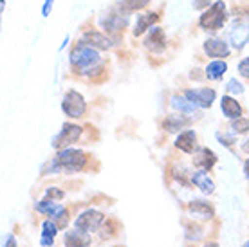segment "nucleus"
<instances>
[{"instance_id":"4","label":"nucleus","mask_w":249,"mask_h":247,"mask_svg":"<svg viewBox=\"0 0 249 247\" xmlns=\"http://www.w3.org/2000/svg\"><path fill=\"white\" fill-rule=\"evenodd\" d=\"M62 110L67 114L69 118H81L85 114V99H83V96L80 92H76V90H69L62 101Z\"/></svg>"},{"instance_id":"11","label":"nucleus","mask_w":249,"mask_h":247,"mask_svg":"<svg viewBox=\"0 0 249 247\" xmlns=\"http://www.w3.org/2000/svg\"><path fill=\"white\" fill-rule=\"evenodd\" d=\"M204 53L210 58H226L230 56V47L220 38H210L204 42Z\"/></svg>"},{"instance_id":"33","label":"nucleus","mask_w":249,"mask_h":247,"mask_svg":"<svg viewBox=\"0 0 249 247\" xmlns=\"http://www.w3.org/2000/svg\"><path fill=\"white\" fill-rule=\"evenodd\" d=\"M244 173H246V177L249 179V159L246 162H244Z\"/></svg>"},{"instance_id":"25","label":"nucleus","mask_w":249,"mask_h":247,"mask_svg":"<svg viewBox=\"0 0 249 247\" xmlns=\"http://www.w3.org/2000/svg\"><path fill=\"white\" fill-rule=\"evenodd\" d=\"M231 128L233 132H237V134H246L249 130V119L246 118H237L231 121Z\"/></svg>"},{"instance_id":"35","label":"nucleus","mask_w":249,"mask_h":247,"mask_svg":"<svg viewBox=\"0 0 249 247\" xmlns=\"http://www.w3.org/2000/svg\"><path fill=\"white\" fill-rule=\"evenodd\" d=\"M204 247H218V244H215V242H210V244H206Z\"/></svg>"},{"instance_id":"10","label":"nucleus","mask_w":249,"mask_h":247,"mask_svg":"<svg viewBox=\"0 0 249 247\" xmlns=\"http://www.w3.org/2000/svg\"><path fill=\"white\" fill-rule=\"evenodd\" d=\"M144 47L150 49L152 53H162L166 47V36L161 27H152L148 33V36L144 40Z\"/></svg>"},{"instance_id":"28","label":"nucleus","mask_w":249,"mask_h":247,"mask_svg":"<svg viewBox=\"0 0 249 247\" xmlns=\"http://www.w3.org/2000/svg\"><path fill=\"white\" fill-rule=\"evenodd\" d=\"M45 195L49 198H63V192L62 190H56V188H47V190H45Z\"/></svg>"},{"instance_id":"31","label":"nucleus","mask_w":249,"mask_h":247,"mask_svg":"<svg viewBox=\"0 0 249 247\" xmlns=\"http://www.w3.org/2000/svg\"><path fill=\"white\" fill-rule=\"evenodd\" d=\"M51 9H53V0H45L44 9H42V15H44V17H49Z\"/></svg>"},{"instance_id":"26","label":"nucleus","mask_w":249,"mask_h":247,"mask_svg":"<svg viewBox=\"0 0 249 247\" xmlns=\"http://www.w3.org/2000/svg\"><path fill=\"white\" fill-rule=\"evenodd\" d=\"M228 92L230 94H242L244 92V87L240 81H237L235 78L228 81Z\"/></svg>"},{"instance_id":"14","label":"nucleus","mask_w":249,"mask_h":247,"mask_svg":"<svg viewBox=\"0 0 249 247\" xmlns=\"http://www.w3.org/2000/svg\"><path fill=\"white\" fill-rule=\"evenodd\" d=\"M192 182L199 188L200 192L206 193V195H212V193L215 192V184H213V180L208 177L206 170H200V172L192 173Z\"/></svg>"},{"instance_id":"17","label":"nucleus","mask_w":249,"mask_h":247,"mask_svg":"<svg viewBox=\"0 0 249 247\" xmlns=\"http://www.w3.org/2000/svg\"><path fill=\"white\" fill-rule=\"evenodd\" d=\"M188 211L192 213L193 216H200V218H213V215H215V211H213V208L208 202H204V200H192L190 204H188Z\"/></svg>"},{"instance_id":"32","label":"nucleus","mask_w":249,"mask_h":247,"mask_svg":"<svg viewBox=\"0 0 249 247\" xmlns=\"http://www.w3.org/2000/svg\"><path fill=\"white\" fill-rule=\"evenodd\" d=\"M4 247H18V246H17V240H15V236L7 235L6 236V242H4Z\"/></svg>"},{"instance_id":"19","label":"nucleus","mask_w":249,"mask_h":247,"mask_svg":"<svg viewBox=\"0 0 249 247\" xmlns=\"http://www.w3.org/2000/svg\"><path fill=\"white\" fill-rule=\"evenodd\" d=\"M58 224L51 218V220H45L42 224V236H40V244L44 247H51L53 246V240H54V236L58 233Z\"/></svg>"},{"instance_id":"6","label":"nucleus","mask_w":249,"mask_h":247,"mask_svg":"<svg viewBox=\"0 0 249 247\" xmlns=\"http://www.w3.org/2000/svg\"><path fill=\"white\" fill-rule=\"evenodd\" d=\"M81 136V128L78 124H71V123H65L62 126V132L54 137V141H53V146L58 150H63V148H69V144H74L78 141V137Z\"/></svg>"},{"instance_id":"1","label":"nucleus","mask_w":249,"mask_h":247,"mask_svg":"<svg viewBox=\"0 0 249 247\" xmlns=\"http://www.w3.org/2000/svg\"><path fill=\"white\" fill-rule=\"evenodd\" d=\"M71 65L80 71V74H92L94 69L101 67V58L94 47L80 42L71 53Z\"/></svg>"},{"instance_id":"7","label":"nucleus","mask_w":249,"mask_h":247,"mask_svg":"<svg viewBox=\"0 0 249 247\" xmlns=\"http://www.w3.org/2000/svg\"><path fill=\"white\" fill-rule=\"evenodd\" d=\"M230 42L235 49H242L249 42V24L246 20H235L230 29Z\"/></svg>"},{"instance_id":"8","label":"nucleus","mask_w":249,"mask_h":247,"mask_svg":"<svg viewBox=\"0 0 249 247\" xmlns=\"http://www.w3.org/2000/svg\"><path fill=\"white\" fill-rule=\"evenodd\" d=\"M100 24H101V27L108 33L121 31V29L126 27V24H128V15H126V11H123V13L110 11V13H107L105 17H101Z\"/></svg>"},{"instance_id":"15","label":"nucleus","mask_w":249,"mask_h":247,"mask_svg":"<svg viewBox=\"0 0 249 247\" xmlns=\"http://www.w3.org/2000/svg\"><path fill=\"white\" fill-rule=\"evenodd\" d=\"M81 42H85L87 45L94 47V49H108L110 47V40L105 36V35H101L98 31H89L83 35L81 38Z\"/></svg>"},{"instance_id":"34","label":"nucleus","mask_w":249,"mask_h":247,"mask_svg":"<svg viewBox=\"0 0 249 247\" xmlns=\"http://www.w3.org/2000/svg\"><path fill=\"white\" fill-rule=\"evenodd\" d=\"M242 150H244V152H248V154H249V139L242 144Z\"/></svg>"},{"instance_id":"27","label":"nucleus","mask_w":249,"mask_h":247,"mask_svg":"<svg viewBox=\"0 0 249 247\" xmlns=\"http://www.w3.org/2000/svg\"><path fill=\"white\" fill-rule=\"evenodd\" d=\"M238 72H240L244 78H249V58H244L242 62L238 63Z\"/></svg>"},{"instance_id":"36","label":"nucleus","mask_w":249,"mask_h":247,"mask_svg":"<svg viewBox=\"0 0 249 247\" xmlns=\"http://www.w3.org/2000/svg\"><path fill=\"white\" fill-rule=\"evenodd\" d=\"M244 247H249V240H248V242H246V244H244Z\"/></svg>"},{"instance_id":"23","label":"nucleus","mask_w":249,"mask_h":247,"mask_svg":"<svg viewBox=\"0 0 249 247\" xmlns=\"http://www.w3.org/2000/svg\"><path fill=\"white\" fill-rule=\"evenodd\" d=\"M190 123L188 119L181 118V116H168V118L162 121V128L166 132H179L182 126H186Z\"/></svg>"},{"instance_id":"18","label":"nucleus","mask_w":249,"mask_h":247,"mask_svg":"<svg viewBox=\"0 0 249 247\" xmlns=\"http://www.w3.org/2000/svg\"><path fill=\"white\" fill-rule=\"evenodd\" d=\"M157 22L156 13H143V15H137L136 25H134V36H141L146 29H150V25H154Z\"/></svg>"},{"instance_id":"5","label":"nucleus","mask_w":249,"mask_h":247,"mask_svg":"<svg viewBox=\"0 0 249 247\" xmlns=\"http://www.w3.org/2000/svg\"><path fill=\"white\" fill-rule=\"evenodd\" d=\"M103 220H105V215H103V213H100V211H96V210H87L76 218L74 228L81 229V231H87V233H94V231L100 229Z\"/></svg>"},{"instance_id":"3","label":"nucleus","mask_w":249,"mask_h":247,"mask_svg":"<svg viewBox=\"0 0 249 247\" xmlns=\"http://www.w3.org/2000/svg\"><path fill=\"white\" fill-rule=\"evenodd\" d=\"M226 22V4L222 0H218L215 2L208 11L202 13V17L199 20V25L206 31H218V29H222V25Z\"/></svg>"},{"instance_id":"16","label":"nucleus","mask_w":249,"mask_h":247,"mask_svg":"<svg viewBox=\"0 0 249 247\" xmlns=\"http://www.w3.org/2000/svg\"><path fill=\"white\" fill-rule=\"evenodd\" d=\"M220 108H222L226 118L230 119L242 118V106L237 103V99L230 98V96H224V98L220 99Z\"/></svg>"},{"instance_id":"9","label":"nucleus","mask_w":249,"mask_h":247,"mask_svg":"<svg viewBox=\"0 0 249 247\" xmlns=\"http://www.w3.org/2000/svg\"><path fill=\"white\" fill-rule=\"evenodd\" d=\"M192 103H195L200 108H210L215 101V90L213 88H195V90H186L184 92Z\"/></svg>"},{"instance_id":"20","label":"nucleus","mask_w":249,"mask_h":247,"mask_svg":"<svg viewBox=\"0 0 249 247\" xmlns=\"http://www.w3.org/2000/svg\"><path fill=\"white\" fill-rule=\"evenodd\" d=\"M195 166L202 168V170H210V168L215 166V162H217V155L213 154L212 150L208 148H200L195 155Z\"/></svg>"},{"instance_id":"30","label":"nucleus","mask_w":249,"mask_h":247,"mask_svg":"<svg viewBox=\"0 0 249 247\" xmlns=\"http://www.w3.org/2000/svg\"><path fill=\"white\" fill-rule=\"evenodd\" d=\"M217 139L220 142H226V146H231V144H233V137H228V136H224V134H217Z\"/></svg>"},{"instance_id":"29","label":"nucleus","mask_w":249,"mask_h":247,"mask_svg":"<svg viewBox=\"0 0 249 247\" xmlns=\"http://www.w3.org/2000/svg\"><path fill=\"white\" fill-rule=\"evenodd\" d=\"M210 6V0H193V7L195 9H204Z\"/></svg>"},{"instance_id":"24","label":"nucleus","mask_w":249,"mask_h":247,"mask_svg":"<svg viewBox=\"0 0 249 247\" xmlns=\"http://www.w3.org/2000/svg\"><path fill=\"white\" fill-rule=\"evenodd\" d=\"M150 0H119L118 7H121L123 11H136V9H141L148 4Z\"/></svg>"},{"instance_id":"22","label":"nucleus","mask_w":249,"mask_h":247,"mask_svg":"<svg viewBox=\"0 0 249 247\" xmlns=\"http://www.w3.org/2000/svg\"><path fill=\"white\" fill-rule=\"evenodd\" d=\"M228 71V63L226 62H212L206 67V78L208 80H220Z\"/></svg>"},{"instance_id":"13","label":"nucleus","mask_w":249,"mask_h":247,"mask_svg":"<svg viewBox=\"0 0 249 247\" xmlns=\"http://www.w3.org/2000/svg\"><path fill=\"white\" fill-rule=\"evenodd\" d=\"M175 146L179 150H182L184 154H193L195 148H197V134L193 130L182 132L181 136L175 139Z\"/></svg>"},{"instance_id":"12","label":"nucleus","mask_w":249,"mask_h":247,"mask_svg":"<svg viewBox=\"0 0 249 247\" xmlns=\"http://www.w3.org/2000/svg\"><path fill=\"white\" fill-rule=\"evenodd\" d=\"M63 242H65V247H89L90 246V233L74 228L72 231L65 233Z\"/></svg>"},{"instance_id":"21","label":"nucleus","mask_w":249,"mask_h":247,"mask_svg":"<svg viewBox=\"0 0 249 247\" xmlns=\"http://www.w3.org/2000/svg\"><path fill=\"white\" fill-rule=\"evenodd\" d=\"M172 106L177 108L179 112H182V114H193V112L197 110V105L192 103L186 96H174L172 98Z\"/></svg>"},{"instance_id":"2","label":"nucleus","mask_w":249,"mask_h":247,"mask_svg":"<svg viewBox=\"0 0 249 247\" xmlns=\"http://www.w3.org/2000/svg\"><path fill=\"white\" fill-rule=\"evenodd\" d=\"M87 157L81 150L76 148H63L56 154V157L53 159L51 170L54 172H80L81 168L85 166Z\"/></svg>"}]
</instances>
